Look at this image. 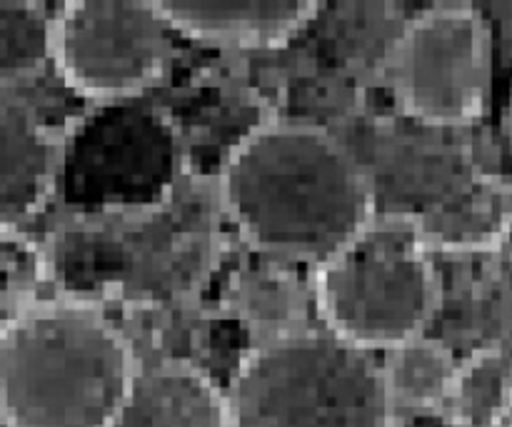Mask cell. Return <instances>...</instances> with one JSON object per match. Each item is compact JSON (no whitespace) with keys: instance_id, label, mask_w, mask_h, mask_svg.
<instances>
[{"instance_id":"obj_3","label":"cell","mask_w":512,"mask_h":427,"mask_svg":"<svg viewBox=\"0 0 512 427\" xmlns=\"http://www.w3.org/2000/svg\"><path fill=\"white\" fill-rule=\"evenodd\" d=\"M230 427H393L395 408L373 353L328 330L260 340L235 368Z\"/></svg>"},{"instance_id":"obj_5","label":"cell","mask_w":512,"mask_h":427,"mask_svg":"<svg viewBox=\"0 0 512 427\" xmlns=\"http://www.w3.org/2000/svg\"><path fill=\"white\" fill-rule=\"evenodd\" d=\"M388 65L395 100L410 123L473 130L493 95V25L480 5H430L400 30Z\"/></svg>"},{"instance_id":"obj_17","label":"cell","mask_w":512,"mask_h":427,"mask_svg":"<svg viewBox=\"0 0 512 427\" xmlns=\"http://www.w3.org/2000/svg\"><path fill=\"white\" fill-rule=\"evenodd\" d=\"M488 10H495V13L503 15V30H505L503 48H505V55L512 58V5H498V8H488Z\"/></svg>"},{"instance_id":"obj_7","label":"cell","mask_w":512,"mask_h":427,"mask_svg":"<svg viewBox=\"0 0 512 427\" xmlns=\"http://www.w3.org/2000/svg\"><path fill=\"white\" fill-rule=\"evenodd\" d=\"M60 165V140L20 90H0V228L43 210Z\"/></svg>"},{"instance_id":"obj_16","label":"cell","mask_w":512,"mask_h":427,"mask_svg":"<svg viewBox=\"0 0 512 427\" xmlns=\"http://www.w3.org/2000/svg\"><path fill=\"white\" fill-rule=\"evenodd\" d=\"M500 148H503L505 160H508V173H510V183H512V93L508 105H505L503 113V123H500Z\"/></svg>"},{"instance_id":"obj_14","label":"cell","mask_w":512,"mask_h":427,"mask_svg":"<svg viewBox=\"0 0 512 427\" xmlns=\"http://www.w3.org/2000/svg\"><path fill=\"white\" fill-rule=\"evenodd\" d=\"M45 260L20 228H0V323L38 298Z\"/></svg>"},{"instance_id":"obj_9","label":"cell","mask_w":512,"mask_h":427,"mask_svg":"<svg viewBox=\"0 0 512 427\" xmlns=\"http://www.w3.org/2000/svg\"><path fill=\"white\" fill-rule=\"evenodd\" d=\"M110 427H230L228 398L193 365H138L128 398Z\"/></svg>"},{"instance_id":"obj_1","label":"cell","mask_w":512,"mask_h":427,"mask_svg":"<svg viewBox=\"0 0 512 427\" xmlns=\"http://www.w3.org/2000/svg\"><path fill=\"white\" fill-rule=\"evenodd\" d=\"M223 203L260 253L315 265L375 220L373 190L353 150L305 123L253 130L225 165Z\"/></svg>"},{"instance_id":"obj_2","label":"cell","mask_w":512,"mask_h":427,"mask_svg":"<svg viewBox=\"0 0 512 427\" xmlns=\"http://www.w3.org/2000/svg\"><path fill=\"white\" fill-rule=\"evenodd\" d=\"M138 363L90 305L35 298L0 323V427H110Z\"/></svg>"},{"instance_id":"obj_10","label":"cell","mask_w":512,"mask_h":427,"mask_svg":"<svg viewBox=\"0 0 512 427\" xmlns=\"http://www.w3.org/2000/svg\"><path fill=\"white\" fill-rule=\"evenodd\" d=\"M170 30L190 38L228 45H275L298 33L318 5L288 0H233V3H155Z\"/></svg>"},{"instance_id":"obj_15","label":"cell","mask_w":512,"mask_h":427,"mask_svg":"<svg viewBox=\"0 0 512 427\" xmlns=\"http://www.w3.org/2000/svg\"><path fill=\"white\" fill-rule=\"evenodd\" d=\"M400 427H460L443 410H413L403 418Z\"/></svg>"},{"instance_id":"obj_4","label":"cell","mask_w":512,"mask_h":427,"mask_svg":"<svg viewBox=\"0 0 512 427\" xmlns=\"http://www.w3.org/2000/svg\"><path fill=\"white\" fill-rule=\"evenodd\" d=\"M315 300L328 333L365 353H385L430 330L440 270L410 220H373L318 265Z\"/></svg>"},{"instance_id":"obj_8","label":"cell","mask_w":512,"mask_h":427,"mask_svg":"<svg viewBox=\"0 0 512 427\" xmlns=\"http://www.w3.org/2000/svg\"><path fill=\"white\" fill-rule=\"evenodd\" d=\"M453 258L458 260L455 283L440 280V308L435 320L440 315L455 320V333L468 338L465 353L478 348L512 353V248L500 245Z\"/></svg>"},{"instance_id":"obj_13","label":"cell","mask_w":512,"mask_h":427,"mask_svg":"<svg viewBox=\"0 0 512 427\" xmlns=\"http://www.w3.org/2000/svg\"><path fill=\"white\" fill-rule=\"evenodd\" d=\"M53 65V13L35 3H0V90H20Z\"/></svg>"},{"instance_id":"obj_6","label":"cell","mask_w":512,"mask_h":427,"mask_svg":"<svg viewBox=\"0 0 512 427\" xmlns=\"http://www.w3.org/2000/svg\"><path fill=\"white\" fill-rule=\"evenodd\" d=\"M155 3H70L53 13V68L68 88L98 100L148 88L170 55Z\"/></svg>"},{"instance_id":"obj_12","label":"cell","mask_w":512,"mask_h":427,"mask_svg":"<svg viewBox=\"0 0 512 427\" xmlns=\"http://www.w3.org/2000/svg\"><path fill=\"white\" fill-rule=\"evenodd\" d=\"M455 365L458 353L430 333L385 350L380 370L393 408L405 413L443 408Z\"/></svg>"},{"instance_id":"obj_11","label":"cell","mask_w":512,"mask_h":427,"mask_svg":"<svg viewBox=\"0 0 512 427\" xmlns=\"http://www.w3.org/2000/svg\"><path fill=\"white\" fill-rule=\"evenodd\" d=\"M440 410L460 427H512V353L478 348L458 355Z\"/></svg>"}]
</instances>
